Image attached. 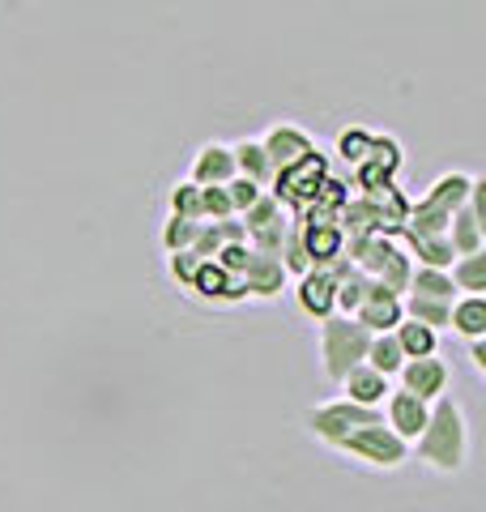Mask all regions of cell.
<instances>
[{"label": "cell", "instance_id": "f1b7e54d", "mask_svg": "<svg viewBox=\"0 0 486 512\" xmlns=\"http://www.w3.org/2000/svg\"><path fill=\"white\" fill-rule=\"evenodd\" d=\"M171 210H175V218L205 222V218H201V188H197V184H180V188L171 192Z\"/></svg>", "mask_w": 486, "mask_h": 512}, {"label": "cell", "instance_id": "f546056e", "mask_svg": "<svg viewBox=\"0 0 486 512\" xmlns=\"http://www.w3.org/2000/svg\"><path fill=\"white\" fill-rule=\"evenodd\" d=\"M226 197H231V210H235V218H243V214H248L256 201L265 197V188H256L252 180H239V175H235V180L226 184Z\"/></svg>", "mask_w": 486, "mask_h": 512}, {"label": "cell", "instance_id": "44dd1931", "mask_svg": "<svg viewBox=\"0 0 486 512\" xmlns=\"http://www.w3.org/2000/svg\"><path fill=\"white\" fill-rule=\"evenodd\" d=\"M410 299H431V303H457V286L440 269H418L410 278Z\"/></svg>", "mask_w": 486, "mask_h": 512}, {"label": "cell", "instance_id": "7c38bea8", "mask_svg": "<svg viewBox=\"0 0 486 512\" xmlns=\"http://www.w3.org/2000/svg\"><path fill=\"white\" fill-rule=\"evenodd\" d=\"M265 146V154H269V167H273V175H282V171H290V167H299L303 158H312L316 150H312V141H307L299 128H290V124H278L273 133L261 141Z\"/></svg>", "mask_w": 486, "mask_h": 512}, {"label": "cell", "instance_id": "ba28073f", "mask_svg": "<svg viewBox=\"0 0 486 512\" xmlns=\"http://www.w3.org/2000/svg\"><path fill=\"white\" fill-rule=\"evenodd\" d=\"M235 282H239V291H243V295L269 299V295H278V291H282L286 269H282V261H273V256L248 248V261H243V269H239V278H235Z\"/></svg>", "mask_w": 486, "mask_h": 512}, {"label": "cell", "instance_id": "277c9868", "mask_svg": "<svg viewBox=\"0 0 486 512\" xmlns=\"http://www.w3.org/2000/svg\"><path fill=\"white\" fill-rule=\"evenodd\" d=\"M354 265H359L371 282H380L388 295H397V299H401L405 291H410L414 256H405V248L397 244V239H388V235H371L367 244L359 248V256H354Z\"/></svg>", "mask_w": 486, "mask_h": 512}, {"label": "cell", "instance_id": "30bf717a", "mask_svg": "<svg viewBox=\"0 0 486 512\" xmlns=\"http://www.w3.org/2000/svg\"><path fill=\"white\" fill-rule=\"evenodd\" d=\"M350 320H359V325L371 333V338H380V333H393L401 320H405V312H401V299L397 295H388L380 282H371V291H367V299H363V308L354 312Z\"/></svg>", "mask_w": 486, "mask_h": 512}, {"label": "cell", "instance_id": "5bb4252c", "mask_svg": "<svg viewBox=\"0 0 486 512\" xmlns=\"http://www.w3.org/2000/svg\"><path fill=\"white\" fill-rule=\"evenodd\" d=\"M448 244L457 256H474L482 252V218H478V188H474V197H469L457 214H452L448 222Z\"/></svg>", "mask_w": 486, "mask_h": 512}, {"label": "cell", "instance_id": "83f0119b", "mask_svg": "<svg viewBox=\"0 0 486 512\" xmlns=\"http://www.w3.org/2000/svg\"><path fill=\"white\" fill-rule=\"evenodd\" d=\"M205 222H188V218H171L167 222V231H162V244H167V252H192V244H197V235H201Z\"/></svg>", "mask_w": 486, "mask_h": 512}, {"label": "cell", "instance_id": "1f68e13d", "mask_svg": "<svg viewBox=\"0 0 486 512\" xmlns=\"http://www.w3.org/2000/svg\"><path fill=\"white\" fill-rule=\"evenodd\" d=\"M201 265H205V261H197L192 252H175V256H171V274L180 278V282H188V286H192V278L201 274Z\"/></svg>", "mask_w": 486, "mask_h": 512}, {"label": "cell", "instance_id": "8992f818", "mask_svg": "<svg viewBox=\"0 0 486 512\" xmlns=\"http://www.w3.org/2000/svg\"><path fill=\"white\" fill-rule=\"evenodd\" d=\"M307 423H312V431L320 440H329V444H342L350 431H359V427H371V423H384V414L380 410H367V406H354V402H329V406H320L307 414Z\"/></svg>", "mask_w": 486, "mask_h": 512}, {"label": "cell", "instance_id": "7a4b0ae2", "mask_svg": "<svg viewBox=\"0 0 486 512\" xmlns=\"http://www.w3.org/2000/svg\"><path fill=\"white\" fill-rule=\"evenodd\" d=\"M474 188L478 180H469V175H444L440 184H435L423 201L414 205L410 214H405V235L410 239H431V235H448V222L452 214L461 210V205L474 197Z\"/></svg>", "mask_w": 486, "mask_h": 512}, {"label": "cell", "instance_id": "9c48e42d", "mask_svg": "<svg viewBox=\"0 0 486 512\" xmlns=\"http://www.w3.org/2000/svg\"><path fill=\"white\" fill-rule=\"evenodd\" d=\"M273 184H278V192H273V197H278V201L286 197L290 205H312V201H316V192H320L316 184H324V158H320V154L303 158L299 167L282 171Z\"/></svg>", "mask_w": 486, "mask_h": 512}, {"label": "cell", "instance_id": "836d02e7", "mask_svg": "<svg viewBox=\"0 0 486 512\" xmlns=\"http://www.w3.org/2000/svg\"><path fill=\"white\" fill-rule=\"evenodd\" d=\"M469 355H474V367L482 372V367H486V346H482V342H474V350H469Z\"/></svg>", "mask_w": 486, "mask_h": 512}, {"label": "cell", "instance_id": "7402d4cb", "mask_svg": "<svg viewBox=\"0 0 486 512\" xmlns=\"http://www.w3.org/2000/svg\"><path fill=\"white\" fill-rule=\"evenodd\" d=\"M192 286H197L205 299H218V303H235V299H243L239 282L226 274V269H218V265H201V274L192 278Z\"/></svg>", "mask_w": 486, "mask_h": 512}, {"label": "cell", "instance_id": "ac0fdd59", "mask_svg": "<svg viewBox=\"0 0 486 512\" xmlns=\"http://www.w3.org/2000/svg\"><path fill=\"white\" fill-rule=\"evenodd\" d=\"M299 303H303V312L329 320L333 316V303H337V282L324 274V269H307L303 282H299Z\"/></svg>", "mask_w": 486, "mask_h": 512}, {"label": "cell", "instance_id": "8fae6325", "mask_svg": "<svg viewBox=\"0 0 486 512\" xmlns=\"http://www.w3.org/2000/svg\"><path fill=\"white\" fill-rule=\"evenodd\" d=\"M401 389L405 393H414L418 402H440L444 397V389H448V367L440 363V359H410L401 367Z\"/></svg>", "mask_w": 486, "mask_h": 512}, {"label": "cell", "instance_id": "d6986e66", "mask_svg": "<svg viewBox=\"0 0 486 512\" xmlns=\"http://www.w3.org/2000/svg\"><path fill=\"white\" fill-rule=\"evenodd\" d=\"M448 325L465 333L469 342H482V333H486V299L482 295H465L452 303V312H448Z\"/></svg>", "mask_w": 486, "mask_h": 512}, {"label": "cell", "instance_id": "52a82bcc", "mask_svg": "<svg viewBox=\"0 0 486 512\" xmlns=\"http://www.w3.org/2000/svg\"><path fill=\"white\" fill-rule=\"evenodd\" d=\"M337 448H346V453L363 457L367 466H384V470H393V466H401V461H405V440H397L384 423H371V427L350 431V436L337 444Z\"/></svg>", "mask_w": 486, "mask_h": 512}, {"label": "cell", "instance_id": "603a6c76", "mask_svg": "<svg viewBox=\"0 0 486 512\" xmlns=\"http://www.w3.org/2000/svg\"><path fill=\"white\" fill-rule=\"evenodd\" d=\"M367 367H371V372H380L384 380L397 376L401 367H405V355H401V346H397L393 333H380V338H371V346H367Z\"/></svg>", "mask_w": 486, "mask_h": 512}, {"label": "cell", "instance_id": "2e32d148", "mask_svg": "<svg viewBox=\"0 0 486 512\" xmlns=\"http://www.w3.org/2000/svg\"><path fill=\"white\" fill-rule=\"evenodd\" d=\"M231 158H235V175H239V180H252L256 188L269 192V184L278 180L273 167H269V154H265L261 141H239V146H231Z\"/></svg>", "mask_w": 486, "mask_h": 512}, {"label": "cell", "instance_id": "d4e9b609", "mask_svg": "<svg viewBox=\"0 0 486 512\" xmlns=\"http://www.w3.org/2000/svg\"><path fill=\"white\" fill-rule=\"evenodd\" d=\"M448 278H452V286H457V291L478 295L482 286H486V256H482V252L457 256V261H452V269H448Z\"/></svg>", "mask_w": 486, "mask_h": 512}, {"label": "cell", "instance_id": "4316f807", "mask_svg": "<svg viewBox=\"0 0 486 512\" xmlns=\"http://www.w3.org/2000/svg\"><path fill=\"white\" fill-rule=\"evenodd\" d=\"M401 312H405V320H418V325H427V329L435 333V329H444V325H448V312H452V303L410 299V303H401Z\"/></svg>", "mask_w": 486, "mask_h": 512}, {"label": "cell", "instance_id": "4fadbf2b", "mask_svg": "<svg viewBox=\"0 0 486 512\" xmlns=\"http://www.w3.org/2000/svg\"><path fill=\"white\" fill-rule=\"evenodd\" d=\"M384 402H388V431H393L397 440L410 444V440L423 436V427H427V410H431L427 402H418V397H414V393H405V389L388 393Z\"/></svg>", "mask_w": 486, "mask_h": 512}, {"label": "cell", "instance_id": "cb8c5ba5", "mask_svg": "<svg viewBox=\"0 0 486 512\" xmlns=\"http://www.w3.org/2000/svg\"><path fill=\"white\" fill-rule=\"evenodd\" d=\"M414 252H418V269H440L448 274L452 261H457V252H452L448 235H431V239H410Z\"/></svg>", "mask_w": 486, "mask_h": 512}, {"label": "cell", "instance_id": "4dcf8cb0", "mask_svg": "<svg viewBox=\"0 0 486 512\" xmlns=\"http://www.w3.org/2000/svg\"><path fill=\"white\" fill-rule=\"evenodd\" d=\"M282 269H295V274H307L312 269V261H307V252H303V239H299V231H290L286 235V244H282Z\"/></svg>", "mask_w": 486, "mask_h": 512}, {"label": "cell", "instance_id": "3957f363", "mask_svg": "<svg viewBox=\"0 0 486 512\" xmlns=\"http://www.w3.org/2000/svg\"><path fill=\"white\" fill-rule=\"evenodd\" d=\"M367 346L371 333L350 316H329L320 325V359H324V376L342 384L354 367L367 363Z\"/></svg>", "mask_w": 486, "mask_h": 512}, {"label": "cell", "instance_id": "9a60e30c", "mask_svg": "<svg viewBox=\"0 0 486 512\" xmlns=\"http://www.w3.org/2000/svg\"><path fill=\"white\" fill-rule=\"evenodd\" d=\"M235 180V158L226 146H205L192 163V184L197 188H226Z\"/></svg>", "mask_w": 486, "mask_h": 512}, {"label": "cell", "instance_id": "e0dca14e", "mask_svg": "<svg viewBox=\"0 0 486 512\" xmlns=\"http://www.w3.org/2000/svg\"><path fill=\"white\" fill-rule=\"evenodd\" d=\"M342 389H346V402H354V406H367V410H380V402L393 389H388V380L380 376V372H371V367L363 363V367H354V372L342 380Z\"/></svg>", "mask_w": 486, "mask_h": 512}, {"label": "cell", "instance_id": "6da1fadb", "mask_svg": "<svg viewBox=\"0 0 486 512\" xmlns=\"http://www.w3.org/2000/svg\"><path fill=\"white\" fill-rule=\"evenodd\" d=\"M418 444V457L427 461L435 470H461L465 466V448H469V436H465V419H461V406L452 397H440L431 410H427V427L423 436L414 440Z\"/></svg>", "mask_w": 486, "mask_h": 512}, {"label": "cell", "instance_id": "ffe728a7", "mask_svg": "<svg viewBox=\"0 0 486 512\" xmlns=\"http://www.w3.org/2000/svg\"><path fill=\"white\" fill-rule=\"evenodd\" d=\"M393 338H397V346H401L405 363H410V359H431V355H435V333H431L427 325H418V320H401V325L393 329Z\"/></svg>", "mask_w": 486, "mask_h": 512}, {"label": "cell", "instance_id": "5b68a950", "mask_svg": "<svg viewBox=\"0 0 486 512\" xmlns=\"http://www.w3.org/2000/svg\"><path fill=\"white\" fill-rule=\"evenodd\" d=\"M243 231H248V248H256V252H265V256L278 261L286 235H290V210L273 197V192H265V197L243 214Z\"/></svg>", "mask_w": 486, "mask_h": 512}, {"label": "cell", "instance_id": "484cf974", "mask_svg": "<svg viewBox=\"0 0 486 512\" xmlns=\"http://www.w3.org/2000/svg\"><path fill=\"white\" fill-rule=\"evenodd\" d=\"M367 291H371V278L363 274V269H354L350 278H342V282H337V303H333V308H342L346 316H354V312L363 308Z\"/></svg>", "mask_w": 486, "mask_h": 512}, {"label": "cell", "instance_id": "d6a6232c", "mask_svg": "<svg viewBox=\"0 0 486 512\" xmlns=\"http://www.w3.org/2000/svg\"><path fill=\"white\" fill-rule=\"evenodd\" d=\"M367 146H371V137H367V133H342V158H346V163L359 167V163H363V154H367Z\"/></svg>", "mask_w": 486, "mask_h": 512}]
</instances>
